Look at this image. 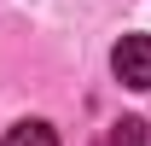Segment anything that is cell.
<instances>
[{"label": "cell", "instance_id": "1", "mask_svg": "<svg viewBox=\"0 0 151 146\" xmlns=\"http://www.w3.org/2000/svg\"><path fill=\"white\" fill-rule=\"evenodd\" d=\"M111 70L128 88H151V35H122L111 53Z\"/></svg>", "mask_w": 151, "mask_h": 146}, {"label": "cell", "instance_id": "2", "mask_svg": "<svg viewBox=\"0 0 151 146\" xmlns=\"http://www.w3.org/2000/svg\"><path fill=\"white\" fill-rule=\"evenodd\" d=\"M0 146H58V134H52V123H18V128H6Z\"/></svg>", "mask_w": 151, "mask_h": 146}, {"label": "cell", "instance_id": "3", "mask_svg": "<svg viewBox=\"0 0 151 146\" xmlns=\"http://www.w3.org/2000/svg\"><path fill=\"white\" fill-rule=\"evenodd\" d=\"M105 146H145V123H139V117H122V123H111Z\"/></svg>", "mask_w": 151, "mask_h": 146}]
</instances>
